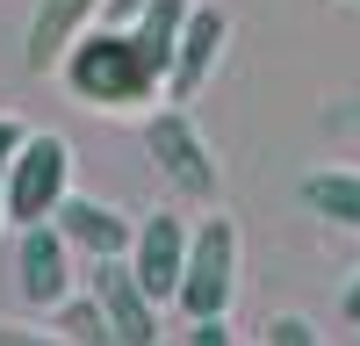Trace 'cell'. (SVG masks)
I'll use <instances>...</instances> for the list:
<instances>
[{
    "label": "cell",
    "mask_w": 360,
    "mask_h": 346,
    "mask_svg": "<svg viewBox=\"0 0 360 346\" xmlns=\"http://www.w3.org/2000/svg\"><path fill=\"white\" fill-rule=\"evenodd\" d=\"M353 8H360V0H353Z\"/></svg>",
    "instance_id": "obj_18"
},
{
    "label": "cell",
    "mask_w": 360,
    "mask_h": 346,
    "mask_svg": "<svg viewBox=\"0 0 360 346\" xmlns=\"http://www.w3.org/2000/svg\"><path fill=\"white\" fill-rule=\"evenodd\" d=\"M51 224L65 231L72 252H86V260H101V252H130V238H137V224L115 210V202H94V195H65Z\"/></svg>",
    "instance_id": "obj_10"
},
{
    "label": "cell",
    "mask_w": 360,
    "mask_h": 346,
    "mask_svg": "<svg viewBox=\"0 0 360 346\" xmlns=\"http://www.w3.org/2000/svg\"><path fill=\"white\" fill-rule=\"evenodd\" d=\"M51 317H58V339H79V346H94V339H115L108 332V310H101V296L86 288V296H65V303H51Z\"/></svg>",
    "instance_id": "obj_12"
},
{
    "label": "cell",
    "mask_w": 360,
    "mask_h": 346,
    "mask_svg": "<svg viewBox=\"0 0 360 346\" xmlns=\"http://www.w3.org/2000/svg\"><path fill=\"white\" fill-rule=\"evenodd\" d=\"M224 37H231V15L195 0L188 22H180V44H173V72H166V94L173 101H195L202 94V79L217 72V58H224Z\"/></svg>",
    "instance_id": "obj_7"
},
{
    "label": "cell",
    "mask_w": 360,
    "mask_h": 346,
    "mask_svg": "<svg viewBox=\"0 0 360 346\" xmlns=\"http://www.w3.org/2000/svg\"><path fill=\"white\" fill-rule=\"evenodd\" d=\"M180 339H188V346H224L231 325H224V317H188V332H180Z\"/></svg>",
    "instance_id": "obj_14"
},
{
    "label": "cell",
    "mask_w": 360,
    "mask_h": 346,
    "mask_svg": "<svg viewBox=\"0 0 360 346\" xmlns=\"http://www.w3.org/2000/svg\"><path fill=\"white\" fill-rule=\"evenodd\" d=\"M303 202L324 217V224H339V231H360V173L353 166H332V173H310L303 181Z\"/></svg>",
    "instance_id": "obj_11"
},
{
    "label": "cell",
    "mask_w": 360,
    "mask_h": 346,
    "mask_svg": "<svg viewBox=\"0 0 360 346\" xmlns=\"http://www.w3.org/2000/svg\"><path fill=\"white\" fill-rule=\"evenodd\" d=\"M346 325H360V274H353V288H346Z\"/></svg>",
    "instance_id": "obj_16"
},
{
    "label": "cell",
    "mask_w": 360,
    "mask_h": 346,
    "mask_svg": "<svg viewBox=\"0 0 360 346\" xmlns=\"http://www.w3.org/2000/svg\"><path fill=\"white\" fill-rule=\"evenodd\" d=\"M94 296H101L108 332L123 339V346H152V339H159V303H152V288L137 281L130 252H101V260H94Z\"/></svg>",
    "instance_id": "obj_6"
},
{
    "label": "cell",
    "mask_w": 360,
    "mask_h": 346,
    "mask_svg": "<svg viewBox=\"0 0 360 346\" xmlns=\"http://www.w3.org/2000/svg\"><path fill=\"white\" fill-rule=\"evenodd\" d=\"M0 224H8V159H0Z\"/></svg>",
    "instance_id": "obj_17"
},
{
    "label": "cell",
    "mask_w": 360,
    "mask_h": 346,
    "mask_svg": "<svg viewBox=\"0 0 360 346\" xmlns=\"http://www.w3.org/2000/svg\"><path fill=\"white\" fill-rule=\"evenodd\" d=\"M15 296L29 310H51L72 296V238L58 231L51 217L44 224H22V245H15Z\"/></svg>",
    "instance_id": "obj_5"
},
{
    "label": "cell",
    "mask_w": 360,
    "mask_h": 346,
    "mask_svg": "<svg viewBox=\"0 0 360 346\" xmlns=\"http://www.w3.org/2000/svg\"><path fill=\"white\" fill-rule=\"evenodd\" d=\"M72 195V144L58 130H29L8 159V224H44L58 217V202Z\"/></svg>",
    "instance_id": "obj_2"
},
{
    "label": "cell",
    "mask_w": 360,
    "mask_h": 346,
    "mask_svg": "<svg viewBox=\"0 0 360 346\" xmlns=\"http://www.w3.org/2000/svg\"><path fill=\"white\" fill-rule=\"evenodd\" d=\"M317 332L303 325V317H274V325H266V346H310Z\"/></svg>",
    "instance_id": "obj_13"
},
{
    "label": "cell",
    "mask_w": 360,
    "mask_h": 346,
    "mask_svg": "<svg viewBox=\"0 0 360 346\" xmlns=\"http://www.w3.org/2000/svg\"><path fill=\"white\" fill-rule=\"evenodd\" d=\"M58 72H65V86H72L86 108H115V115H123V108H144V101L166 86V65L137 44L130 22H101V29L86 22Z\"/></svg>",
    "instance_id": "obj_1"
},
{
    "label": "cell",
    "mask_w": 360,
    "mask_h": 346,
    "mask_svg": "<svg viewBox=\"0 0 360 346\" xmlns=\"http://www.w3.org/2000/svg\"><path fill=\"white\" fill-rule=\"evenodd\" d=\"M188 238H195V231L180 224L173 210H159V217L137 224V238H130V267H137L144 288H152V303H173L180 267H188Z\"/></svg>",
    "instance_id": "obj_8"
},
{
    "label": "cell",
    "mask_w": 360,
    "mask_h": 346,
    "mask_svg": "<svg viewBox=\"0 0 360 346\" xmlns=\"http://www.w3.org/2000/svg\"><path fill=\"white\" fill-rule=\"evenodd\" d=\"M29 130H15V123H0V159H15V144H22Z\"/></svg>",
    "instance_id": "obj_15"
},
{
    "label": "cell",
    "mask_w": 360,
    "mask_h": 346,
    "mask_svg": "<svg viewBox=\"0 0 360 346\" xmlns=\"http://www.w3.org/2000/svg\"><path fill=\"white\" fill-rule=\"evenodd\" d=\"M231 296H238V224L209 217L188 238V267H180L173 303L180 317H231Z\"/></svg>",
    "instance_id": "obj_3"
},
{
    "label": "cell",
    "mask_w": 360,
    "mask_h": 346,
    "mask_svg": "<svg viewBox=\"0 0 360 346\" xmlns=\"http://www.w3.org/2000/svg\"><path fill=\"white\" fill-rule=\"evenodd\" d=\"M144 144H152V159H159V173L188 195V202H217V188H224V173H217V152L202 144V130H195V115L188 108H152V123H144Z\"/></svg>",
    "instance_id": "obj_4"
},
{
    "label": "cell",
    "mask_w": 360,
    "mask_h": 346,
    "mask_svg": "<svg viewBox=\"0 0 360 346\" xmlns=\"http://www.w3.org/2000/svg\"><path fill=\"white\" fill-rule=\"evenodd\" d=\"M108 0H37V15H29V37H22V65L29 72H58L65 65V51L79 44V29L94 22Z\"/></svg>",
    "instance_id": "obj_9"
}]
</instances>
